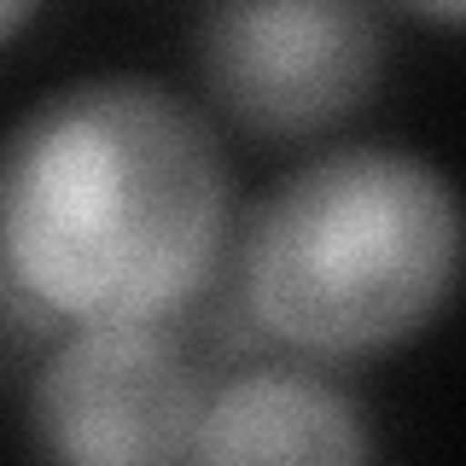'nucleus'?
Masks as SVG:
<instances>
[{
    "mask_svg": "<svg viewBox=\"0 0 466 466\" xmlns=\"http://www.w3.org/2000/svg\"><path fill=\"white\" fill-rule=\"evenodd\" d=\"M228 233L204 116L146 76L58 87L0 157V274L29 309L157 327L198 298Z\"/></svg>",
    "mask_w": 466,
    "mask_h": 466,
    "instance_id": "obj_1",
    "label": "nucleus"
},
{
    "mask_svg": "<svg viewBox=\"0 0 466 466\" xmlns=\"http://www.w3.org/2000/svg\"><path fill=\"white\" fill-rule=\"evenodd\" d=\"M461 262L449 181L414 152L344 146L286 175L245 233V309L303 356H373L420 332Z\"/></svg>",
    "mask_w": 466,
    "mask_h": 466,
    "instance_id": "obj_2",
    "label": "nucleus"
},
{
    "mask_svg": "<svg viewBox=\"0 0 466 466\" xmlns=\"http://www.w3.org/2000/svg\"><path fill=\"white\" fill-rule=\"evenodd\" d=\"M204 390L157 327H82L29 390L47 466H187Z\"/></svg>",
    "mask_w": 466,
    "mask_h": 466,
    "instance_id": "obj_3",
    "label": "nucleus"
},
{
    "mask_svg": "<svg viewBox=\"0 0 466 466\" xmlns=\"http://www.w3.org/2000/svg\"><path fill=\"white\" fill-rule=\"evenodd\" d=\"M198 65L233 123L257 135H315L373 94L385 24L344 0L216 6L198 24Z\"/></svg>",
    "mask_w": 466,
    "mask_h": 466,
    "instance_id": "obj_4",
    "label": "nucleus"
},
{
    "mask_svg": "<svg viewBox=\"0 0 466 466\" xmlns=\"http://www.w3.org/2000/svg\"><path fill=\"white\" fill-rule=\"evenodd\" d=\"M187 466H373V443L327 379L262 368L204 397Z\"/></svg>",
    "mask_w": 466,
    "mask_h": 466,
    "instance_id": "obj_5",
    "label": "nucleus"
},
{
    "mask_svg": "<svg viewBox=\"0 0 466 466\" xmlns=\"http://www.w3.org/2000/svg\"><path fill=\"white\" fill-rule=\"evenodd\" d=\"M29 18V6H24V0H0V41H6L12 35V29H18Z\"/></svg>",
    "mask_w": 466,
    "mask_h": 466,
    "instance_id": "obj_6",
    "label": "nucleus"
}]
</instances>
